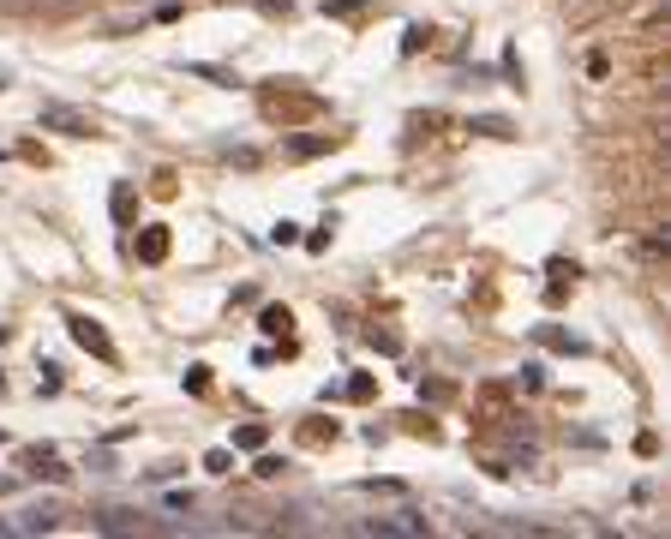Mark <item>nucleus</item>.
Here are the masks:
<instances>
[{"mask_svg":"<svg viewBox=\"0 0 671 539\" xmlns=\"http://www.w3.org/2000/svg\"><path fill=\"white\" fill-rule=\"evenodd\" d=\"M360 534H378V539H408V534H426V516H420V510H396V516H378V522H366Z\"/></svg>","mask_w":671,"mask_h":539,"instance_id":"obj_1","label":"nucleus"},{"mask_svg":"<svg viewBox=\"0 0 671 539\" xmlns=\"http://www.w3.org/2000/svg\"><path fill=\"white\" fill-rule=\"evenodd\" d=\"M42 120H48V126H66L72 138H90V132H96V126H90L84 114H72V108H42Z\"/></svg>","mask_w":671,"mask_h":539,"instance_id":"obj_2","label":"nucleus"},{"mask_svg":"<svg viewBox=\"0 0 671 539\" xmlns=\"http://www.w3.org/2000/svg\"><path fill=\"white\" fill-rule=\"evenodd\" d=\"M72 336H78V342H84V348H96V354H108V342H102V336H96V330H90V324H84V318H72Z\"/></svg>","mask_w":671,"mask_h":539,"instance_id":"obj_3","label":"nucleus"}]
</instances>
